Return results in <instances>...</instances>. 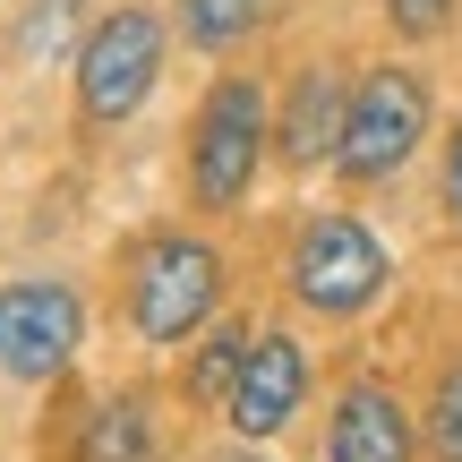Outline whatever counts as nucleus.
<instances>
[{
  "instance_id": "nucleus-1",
  "label": "nucleus",
  "mask_w": 462,
  "mask_h": 462,
  "mask_svg": "<svg viewBox=\"0 0 462 462\" xmlns=\"http://www.w3.org/2000/svg\"><path fill=\"white\" fill-rule=\"evenodd\" d=\"M223 248L198 240V231H154V240H137L129 274H120V317H129L137 343L171 351L189 343V334H206L223 317Z\"/></svg>"
},
{
  "instance_id": "nucleus-2",
  "label": "nucleus",
  "mask_w": 462,
  "mask_h": 462,
  "mask_svg": "<svg viewBox=\"0 0 462 462\" xmlns=\"http://www.w3.org/2000/svg\"><path fill=\"white\" fill-rule=\"evenodd\" d=\"M265 154H274L265 78L231 69V78H215L198 95V112H189V206H198V215H231V206H248Z\"/></svg>"
},
{
  "instance_id": "nucleus-3",
  "label": "nucleus",
  "mask_w": 462,
  "mask_h": 462,
  "mask_svg": "<svg viewBox=\"0 0 462 462\" xmlns=\"http://www.w3.org/2000/svg\"><path fill=\"white\" fill-rule=\"evenodd\" d=\"M429 78L402 60H377L351 78L343 95V137H334V171H343L351 189H385L402 163H411L420 146H429Z\"/></svg>"
},
{
  "instance_id": "nucleus-4",
  "label": "nucleus",
  "mask_w": 462,
  "mask_h": 462,
  "mask_svg": "<svg viewBox=\"0 0 462 462\" xmlns=\"http://www.w3.org/2000/svg\"><path fill=\"white\" fill-rule=\"evenodd\" d=\"M163 60H171L163 9H146V0L103 9L95 26H86V43H78V120H86V129L137 120L154 103V86H163Z\"/></svg>"
},
{
  "instance_id": "nucleus-5",
  "label": "nucleus",
  "mask_w": 462,
  "mask_h": 462,
  "mask_svg": "<svg viewBox=\"0 0 462 462\" xmlns=\"http://www.w3.org/2000/svg\"><path fill=\"white\" fill-rule=\"evenodd\" d=\"M385 282H394V257H385V240H377L360 215H309V223H300L291 300H300L309 317L351 326V317H368V309L385 300Z\"/></svg>"
},
{
  "instance_id": "nucleus-6",
  "label": "nucleus",
  "mask_w": 462,
  "mask_h": 462,
  "mask_svg": "<svg viewBox=\"0 0 462 462\" xmlns=\"http://www.w3.org/2000/svg\"><path fill=\"white\" fill-rule=\"evenodd\" d=\"M86 343V300L69 282H9L0 291V377L51 385Z\"/></svg>"
},
{
  "instance_id": "nucleus-7",
  "label": "nucleus",
  "mask_w": 462,
  "mask_h": 462,
  "mask_svg": "<svg viewBox=\"0 0 462 462\" xmlns=\"http://www.w3.org/2000/svg\"><path fill=\"white\" fill-rule=\"evenodd\" d=\"M300 402H309V351H300V334H248V360L240 377H231L223 411H231V437H248V446H274L282 429L300 420Z\"/></svg>"
},
{
  "instance_id": "nucleus-8",
  "label": "nucleus",
  "mask_w": 462,
  "mask_h": 462,
  "mask_svg": "<svg viewBox=\"0 0 462 462\" xmlns=\"http://www.w3.org/2000/svg\"><path fill=\"white\" fill-rule=\"evenodd\" d=\"M420 454V429L402 411L394 385L377 377H351L326 411V462H411Z\"/></svg>"
},
{
  "instance_id": "nucleus-9",
  "label": "nucleus",
  "mask_w": 462,
  "mask_h": 462,
  "mask_svg": "<svg viewBox=\"0 0 462 462\" xmlns=\"http://www.w3.org/2000/svg\"><path fill=\"white\" fill-rule=\"evenodd\" d=\"M343 95H351V86L334 78V69H300V78L282 86V112H274V163L282 171H326L334 163Z\"/></svg>"
},
{
  "instance_id": "nucleus-10",
  "label": "nucleus",
  "mask_w": 462,
  "mask_h": 462,
  "mask_svg": "<svg viewBox=\"0 0 462 462\" xmlns=\"http://www.w3.org/2000/svg\"><path fill=\"white\" fill-rule=\"evenodd\" d=\"M78 462H163V429H154L146 394H103L78 429Z\"/></svg>"
},
{
  "instance_id": "nucleus-11",
  "label": "nucleus",
  "mask_w": 462,
  "mask_h": 462,
  "mask_svg": "<svg viewBox=\"0 0 462 462\" xmlns=\"http://www.w3.org/2000/svg\"><path fill=\"white\" fill-rule=\"evenodd\" d=\"M274 0H180V43L189 51H240L265 26Z\"/></svg>"
},
{
  "instance_id": "nucleus-12",
  "label": "nucleus",
  "mask_w": 462,
  "mask_h": 462,
  "mask_svg": "<svg viewBox=\"0 0 462 462\" xmlns=\"http://www.w3.org/2000/svg\"><path fill=\"white\" fill-rule=\"evenodd\" d=\"M240 360H248V326H206V343H198V360H189V402H223L231 394V377H240Z\"/></svg>"
},
{
  "instance_id": "nucleus-13",
  "label": "nucleus",
  "mask_w": 462,
  "mask_h": 462,
  "mask_svg": "<svg viewBox=\"0 0 462 462\" xmlns=\"http://www.w3.org/2000/svg\"><path fill=\"white\" fill-rule=\"evenodd\" d=\"M420 446H429V462H462V351L446 360V377H437V394H429Z\"/></svg>"
},
{
  "instance_id": "nucleus-14",
  "label": "nucleus",
  "mask_w": 462,
  "mask_h": 462,
  "mask_svg": "<svg viewBox=\"0 0 462 462\" xmlns=\"http://www.w3.org/2000/svg\"><path fill=\"white\" fill-rule=\"evenodd\" d=\"M78 9L86 0H34L26 26H17V51H26V60H60L69 34H78Z\"/></svg>"
},
{
  "instance_id": "nucleus-15",
  "label": "nucleus",
  "mask_w": 462,
  "mask_h": 462,
  "mask_svg": "<svg viewBox=\"0 0 462 462\" xmlns=\"http://www.w3.org/2000/svg\"><path fill=\"white\" fill-rule=\"evenodd\" d=\"M462 0H385V26L402 34V43H437V34L454 26Z\"/></svg>"
},
{
  "instance_id": "nucleus-16",
  "label": "nucleus",
  "mask_w": 462,
  "mask_h": 462,
  "mask_svg": "<svg viewBox=\"0 0 462 462\" xmlns=\"http://www.w3.org/2000/svg\"><path fill=\"white\" fill-rule=\"evenodd\" d=\"M437 206H446V223H462V120H454L446 154H437Z\"/></svg>"
}]
</instances>
